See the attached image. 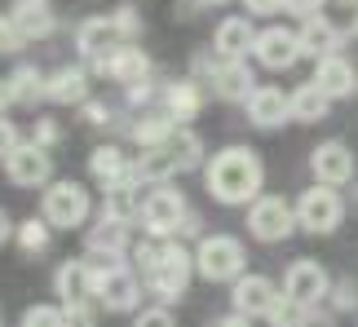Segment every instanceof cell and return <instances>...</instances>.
I'll use <instances>...</instances> for the list:
<instances>
[{
  "label": "cell",
  "mask_w": 358,
  "mask_h": 327,
  "mask_svg": "<svg viewBox=\"0 0 358 327\" xmlns=\"http://www.w3.org/2000/svg\"><path fill=\"white\" fill-rule=\"evenodd\" d=\"M327 111H332V93H323L314 80L292 93V119H301V124H319Z\"/></svg>",
  "instance_id": "83f0119b"
},
{
  "label": "cell",
  "mask_w": 358,
  "mask_h": 327,
  "mask_svg": "<svg viewBox=\"0 0 358 327\" xmlns=\"http://www.w3.org/2000/svg\"><path fill=\"white\" fill-rule=\"evenodd\" d=\"M5 173L13 186H45L53 164H49V151L40 142H18L13 151L5 155Z\"/></svg>",
  "instance_id": "8fae6325"
},
{
  "label": "cell",
  "mask_w": 358,
  "mask_h": 327,
  "mask_svg": "<svg viewBox=\"0 0 358 327\" xmlns=\"http://www.w3.org/2000/svg\"><path fill=\"white\" fill-rule=\"evenodd\" d=\"M314 85H319L323 93H332L336 98H350V93L358 89V71L350 58H341V53H327V58H319V66H314Z\"/></svg>",
  "instance_id": "44dd1931"
},
{
  "label": "cell",
  "mask_w": 358,
  "mask_h": 327,
  "mask_svg": "<svg viewBox=\"0 0 358 327\" xmlns=\"http://www.w3.org/2000/svg\"><path fill=\"white\" fill-rule=\"evenodd\" d=\"M213 45H217L222 58H248L252 45H257V31H252V22H248V18H226V22H217Z\"/></svg>",
  "instance_id": "cb8c5ba5"
},
{
  "label": "cell",
  "mask_w": 358,
  "mask_h": 327,
  "mask_svg": "<svg viewBox=\"0 0 358 327\" xmlns=\"http://www.w3.org/2000/svg\"><path fill=\"white\" fill-rule=\"evenodd\" d=\"M13 239H18V248L22 252H45L49 248V221H45V217H40V221H22L18 230H13Z\"/></svg>",
  "instance_id": "4dcf8cb0"
},
{
  "label": "cell",
  "mask_w": 358,
  "mask_h": 327,
  "mask_svg": "<svg viewBox=\"0 0 358 327\" xmlns=\"http://www.w3.org/2000/svg\"><path fill=\"white\" fill-rule=\"evenodd\" d=\"M213 89L222 93L226 102H248V98H252V89H257L252 66H248L243 58H222V62L213 66Z\"/></svg>",
  "instance_id": "d6986e66"
},
{
  "label": "cell",
  "mask_w": 358,
  "mask_h": 327,
  "mask_svg": "<svg viewBox=\"0 0 358 327\" xmlns=\"http://www.w3.org/2000/svg\"><path fill=\"white\" fill-rule=\"evenodd\" d=\"M13 230H18V226H13V221H9V212L0 208V243H9V235H13Z\"/></svg>",
  "instance_id": "7bdbcfd3"
},
{
  "label": "cell",
  "mask_w": 358,
  "mask_h": 327,
  "mask_svg": "<svg viewBox=\"0 0 358 327\" xmlns=\"http://www.w3.org/2000/svg\"><path fill=\"white\" fill-rule=\"evenodd\" d=\"M137 221L150 239H173V235H186V221H190V208L186 199L177 195L173 186H155L150 195L142 199V212H137Z\"/></svg>",
  "instance_id": "277c9868"
},
{
  "label": "cell",
  "mask_w": 358,
  "mask_h": 327,
  "mask_svg": "<svg viewBox=\"0 0 358 327\" xmlns=\"http://www.w3.org/2000/svg\"><path fill=\"white\" fill-rule=\"evenodd\" d=\"M85 119L89 124H111V106L106 102H85Z\"/></svg>",
  "instance_id": "ab89813d"
},
{
  "label": "cell",
  "mask_w": 358,
  "mask_h": 327,
  "mask_svg": "<svg viewBox=\"0 0 358 327\" xmlns=\"http://www.w3.org/2000/svg\"><path fill=\"white\" fill-rule=\"evenodd\" d=\"M319 9H323V0H283V13H292V18H319Z\"/></svg>",
  "instance_id": "8d00e7d4"
},
{
  "label": "cell",
  "mask_w": 358,
  "mask_h": 327,
  "mask_svg": "<svg viewBox=\"0 0 358 327\" xmlns=\"http://www.w3.org/2000/svg\"><path fill=\"white\" fill-rule=\"evenodd\" d=\"M345 221V203H341L336 186H310L306 195L296 199V226L310 230V235H332V230Z\"/></svg>",
  "instance_id": "52a82bcc"
},
{
  "label": "cell",
  "mask_w": 358,
  "mask_h": 327,
  "mask_svg": "<svg viewBox=\"0 0 358 327\" xmlns=\"http://www.w3.org/2000/svg\"><path fill=\"white\" fill-rule=\"evenodd\" d=\"M354 301H358V296H354V283H341V288H336V305H341V310H350Z\"/></svg>",
  "instance_id": "b9f144b4"
},
{
  "label": "cell",
  "mask_w": 358,
  "mask_h": 327,
  "mask_svg": "<svg viewBox=\"0 0 358 327\" xmlns=\"http://www.w3.org/2000/svg\"><path fill=\"white\" fill-rule=\"evenodd\" d=\"M62 314H66V323H93V319H98V310H93L89 301H85V296H76V301H62Z\"/></svg>",
  "instance_id": "1f68e13d"
},
{
  "label": "cell",
  "mask_w": 358,
  "mask_h": 327,
  "mask_svg": "<svg viewBox=\"0 0 358 327\" xmlns=\"http://www.w3.org/2000/svg\"><path fill=\"white\" fill-rule=\"evenodd\" d=\"M137 323L142 327H173V305H155V310H137Z\"/></svg>",
  "instance_id": "836d02e7"
},
{
  "label": "cell",
  "mask_w": 358,
  "mask_h": 327,
  "mask_svg": "<svg viewBox=\"0 0 358 327\" xmlns=\"http://www.w3.org/2000/svg\"><path fill=\"white\" fill-rule=\"evenodd\" d=\"M111 18H115V27L124 31V40H137V36H142V18H137V9H115Z\"/></svg>",
  "instance_id": "e575fe53"
},
{
  "label": "cell",
  "mask_w": 358,
  "mask_h": 327,
  "mask_svg": "<svg viewBox=\"0 0 358 327\" xmlns=\"http://www.w3.org/2000/svg\"><path fill=\"white\" fill-rule=\"evenodd\" d=\"M58 124H53V119H36V142L40 146H53V142H58Z\"/></svg>",
  "instance_id": "60d3db41"
},
{
  "label": "cell",
  "mask_w": 358,
  "mask_h": 327,
  "mask_svg": "<svg viewBox=\"0 0 358 327\" xmlns=\"http://www.w3.org/2000/svg\"><path fill=\"white\" fill-rule=\"evenodd\" d=\"M102 71L111 75V80H120V85H137V80H150V58L129 40V45H120L111 58H106Z\"/></svg>",
  "instance_id": "d4e9b609"
},
{
  "label": "cell",
  "mask_w": 358,
  "mask_h": 327,
  "mask_svg": "<svg viewBox=\"0 0 358 327\" xmlns=\"http://www.w3.org/2000/svg\"><path fill=\"white\" fill-rule=\"evenodd\" d=\"M9 102H13V93H9V80H0V115L9 111Z\"/></svg>",
  "instance_id": "ee69618b"
},
{
  "label": "cell",
  "mask_w": 358,
  "mask_h": 327,
  "mask_svg": "<svg viewBox=\"0 0 358 327\" xmlns=\"http://www.w3.org/2000/svg\"><path fill=\"white\" fill-rule=\"evenodd\" d=\"M354 40H358V13H354Z\"/></svg>",
  "instance_id": "bcb514c9"
},
{
  "label": "cell",
  "mask_w": 358,
  "mask_h": 327,
  "mask_svg": "<svg viewBox=\"0 0 358 327\" xmlns=\"http://www.w3.org/2000/svg\"><path fill=\"white\" fill-rule=\"evenodd\" d=\"M9 22H13V31L22 40H45V36H53V27H58L49 0H13Z\"/></svg>",
  "instance_id": "ac0fdd59"
},
{
  "label": "cell",
  "mask_w": 358,
  "mask_h": 327,
  "mask_svg": "<svg viewBox=\"0 0 358 327\" xmlns=\"http://www.w3.org/2000/svg\"><path fill=\"white\" fill-rule=\"evenodd\" d=\"M199 159H203V146H199L195 133H190V129H173L164 142L142 146V159H137L133 168H137V177H142V186H159V182H169L173 173L195 168Z\"/></svg>",
  "instance_id": "7a4b0ae2"
},
{
  "label": "cell",
  "mask_w": 358,
  "mask_h": 327,
  "mask_svg": "<svg viewBox=\"0 0 358 327\" xmlns=\"http://www.w3.org/2000/svg\"><path fill=\"white\" fill-rule=\"evenodd\" d=\"M177 129V119L169 115V111H150V115H142V119H137V124H133V142L137 146H155V142H164V138H169V133Z\"/></svg>",
  "instance_id": "f546056e"
},
{
  "label": "cell",
  "mask_w": 358,
  "mask_h": 327,
  "mask_svg": "<svg viewBox=\"0 0 358 327\" xmlns=\"http://www.w3.org/2000/svg\"><path fill=\"white\" fill-rule=\"evenodd\" d=\"M208 195L217 203H252L261 195V182H266V168L261 159L248 151V146H226L208 159Z\"/></svg>",
  "instance_id": "6da1fadb"
},
{
  "label": "cell",
  "mask_w": 358,
  "mask_h": 327,
  "mask_svg": "<svg viewBox=\"0 0 358 327\" xmlns=\"http://www.w3.org/2000/svg\"><path fill=\"white\" fill-rule=\"evenodd\" d=\"M243 266H248V252H243V243L230 239V235H208L195 248V270L208 283H235L243 275Z\"/></svg>",
  "instance_id": "5b68a950"
},
{
  "label": "cell",
  "mask_w": 358,
  "mask_h": 327,
  "mask_svg": "<svg viewBox=\"0 0 358 327\" xmlns=\"http://www.w3.org/2000/svg\"><path fill=\"white\" fill-rule=\"evenodd\" d=\"M248 13H257V18H270V13H283V0H243Z\"/></svg>",
  "instance_id": "f35d334b"
},
{
  "label": "cell",
  "mask_w": 358,
  "mask_h": 327,
  "mask_svg": "<svg viewBox=\"0 0 358 327\" xmlns=\"http://www.w3.org/2000/svg\"><path fill=\"white\" fill-rule=\"evenodd\" d=\"M22 323L27 327H40V323H66V314H62V310H53V305H31V310H27V314H22Z\"/></svg>",
  "instance_id": "d6a6232c"
},
{
  "label": "cell",
  "mask_w": 358,
  "mask_h": 327,
  "mask_svg": "<svg viewBox=\"0 0 358 327\" xmlns=\"http://www.w3.org/2000/svg\"><path fill=\"white\" fill-rule=\"evenodd\" d=\"M252 58L261 66H270V71H287V66L301 58V40H296V31H287V27H266L252 45Z\"/></svg>",
  "instance_id": "5bb4252c"
},
{
  "label": "cell",
  "mask_w": 358,
  "mask_h": 327,
  "mask_svg": "<svg viewBox=\"0 0 358 327\" xmlns=\"http://www.w3.org/2000/svg\"><path fill=\"white\" fill-rule=\"evenodd\" d=\"M76 45H80V53H85V58L102 71L106 58H111L120 45H129V40H124V31L115 27V18H89V22H80Z\"/></svg>",
  "instance_id": "30bf717a"
},
{
  "label": "cell",
  "mask_w": 358,
  "mask_h": 327,
  "mask_svg": "<svg viewBox=\"0 0 358 327\" xmlns=\"http://www.w3.org/2000/svg\"><path fill=\"white\" fill-rule=\"evenodd\" d=\"M40 217L53 226V230H76L89 221V190L76 186V182H58L45 190L40 199Z\"/></svg>",
  "instance_id": "ba28073f"
},
{
  "label": "cell",
  "mask_w": 358,
  "mask_h": 327,
  "mask_svg": "<svg viewBox=\"0 0 358 327\" xmlns=\"http://www.w3.org/2000/svg\"><path fill=\"white\" fill-rule=\"evenodd\" d=\"M310 173H314V182H323V186H345L354 177V151L345 142H319L314 155H310Z\"/></svg>",
  "instance_id": "9a60e30c"
},
{
  "label": "cell",
  "mask_w": 358,
  "mask_h": 327,
  "mask_svg": "<svg viewBox=\"0 0 358 327\" xmlns=\"http://www.w3.org/2000/svg\"><path fill=\"white\" fill-rule=\"evenodd\" d=\"M345 5H358V0H345Z\"/></svg>",
  "instance_id": "7dc6e473"
},
{
  "label": "cell",
  "mask_w": 358,
  "mask_h": 327,
  "mask_svg": "<svg viewBox=\"0 0 358 327\" xmlns=\"http://www.w3.org/2000/svg\"><path fill=\"white\" fill-rule=\"evenodd\" d=\"M9 93L18 106H36L40 98H49V75H40V66H18V71L9 75Z\"/></svg>",
  "instance_id": "f1b7e54d"
},
{
  "label": "cell",
  "mask_w": 358,
  "mask_h": 327,
  "mask_svg": "<svg viewBox=\"0 0 358 327\" xmlns=\"http://www.w3.org/2000/svg\"><path fill=\"white\" fill-rule=\"evenodd\" d=\"M199 5H208V9H222V5H230V0H199Z\"/></svg>",
  "instance_id": "f6af8a7d"
},
{
  "label": "cell",
  "mask_w": 358,
  "mask_h": 327,
  "mask_svg": "<svg viewBox=\"0 0 358 327\" xmlns=\"http://www.w3.org/2000/svg\"><path fill=\"white\" fill-rule=\"evenodd\" d=\"M283 292L296 296V301H306V305H319L323 296L332 292V279H327V270L319 261H292L287 275H283Z\"/></svg>",
  "instance_id": "2e32d148"
},
{
  "label": "cell",
  "mask_w": 358,
  "mask_h": 327,
  "mask_svg": "<svg viewBox=\"0 0 358 327\" xmlns=\"http://www.w3.org/2000/svg\"><path fill=\"white\" fill-rule=\"evenodd\" d=\"M18 142H22V138H18V124L0 115V164H5V155H9V151H13Z\"/></svg>",
  "instance_id": "74e56055"
},
{
  "label": "cell",
  "mask_w": 358,
  "mask_h": 327,
  "mask_svg": "<svg viewBox=\"0 0 358 327\" xmlns=\"http://www.w3.org/2000/svg\"><path fill=\"white\" fill-rule=\"evenodd\" d=\"M296 40H301V58H314V62H319V58H327V53H341V40H345V36H341L336 22H327L323 13H319V18H306V22H301Z\"/></svg>",
  "instance_id": "ffe728a7"
},
{
  "label": "cell",
  "mask_w": 358,
  "mask_h": 327,
  "mask_svg": "<svg viewBox=\"0 0 358 327\" xmlns=\"http://www.w3.org/2000/svg\"><path fill=\"white\" fill-rule=\"evenodd\" d=\"M248 230L261 243H279L296 230V208L279 195H257L252 208H248Z\"/></svg>",
  "instance_id": "9c48e42d"
},
{
  "label": "cell",
  "mask_w": 358,
  "mask_h": 327,
  "mask_svg": "<svg viewBox=\"0 0 358 327\" xmlns=\"http://www.w3.org/2000/svg\"><path fill=\"white\" fill-rule=\"evenodd\" d=\"M27 45V40L13 31V22H9V13H0V53H18Z\"/></svg>",
  "instance_id": "d590c367"
},
{
  "label": "cell",
  "mask_w": 358,
  "mask_h": 327,
  "mask_svg": "<svg viewBox=\"0 0 358 327\" xmlns=\"http://www.w3.org/2000/svg\"><path fill=\"white\" fill-rule=\"evenodd\" d=\"M248 106V124L252 129H283L287 119H292V93H283V89H252V98L243 102Z\"/></svg>",
  "instance_id": "4fadbf2b"
},
{
  "label": "cell",
  "mask_w": 358,
  "mask_h": 327,
  "mask_svg": "<svg viewBox=\"0 0 358 327\" xmlns=\"http://www.w3.org/2000/svg\"><path fill=\"white\" fill-rule=\"evenodd\" d=\"M93 296L115 310V314H129V310H137V301H142V283H137V275L129 266L120 261H106V266H93Z\"/></svg>",
  "instance_id": "8992f818"
},
{
  "label": "cell",
  "mask_w": 358,
  "mask_h": 327,
  "mask_svg": "<svg viewBox=\"0 0 358 327\" xmlns=\"http://www.w3.org/2000/svg\"><path fill=\"white\" fill-rule=\"evenodd\" d=\"M190 256L182 243H173V239H164L159 243V252H155V266L146 270V288H150V296L155 301H164V305H177L186 296V283H190Z\"/></svg>",
  "instance_id": "3957f363"
},
{
  "label": "cell",
  "mask_w": 358,
  "mask_h": 327,
  "mask_svg": "<svg viewBox=\"0 0 358 327\" xmlns=\"http://www.w3.org/2000/svg\"><path fill=\"white\" fill-rule=\"evenodd\" d=\"M53 292H58L62 301L93 296V266H89V261H62L58 275H53Z\"/></svg>",
  "instance_id": "484cf974"
},
{
  "label": "cell",
  "mask_w": 358,
  "mask_h": 327,
  "mask_svg": "<svg viewBox=\"0 0 358 327\" xmlns=\"http://www.w3.org/2000/svg\"><path fill=\"white\" fill-rule=\"evenodd\" d=\"M85 248H89V256H106V261L124 256V252H129V221H120V217H106V212H102V221L89 226Z\"/></svg>",
  "instance_id": "e0dca14e"
},
{
  "label": "cell",
  "mask_w": 358,
  "mask_h": 327,
  "mask_svg": "<svg viewBox=\"0 0 358 327\" xmlns=\"http://www.w3.org/2000/svg\"><path fill=\"white\" fill-rule=\"evenodd\" d=\"M89 173L98 177L102 186H115V182H142L137 168L129 164V155L120 151V146H98V151L89 155Z\"/></svg>",
  "instance_id": "7402d4cb"
},
{
  "label": "cell",
  "mask_w": 358,
  "mask_h": 327,
  "mask_svg": "<svg viewBox=\"0 0 358 327\" xmlns=\"http://www.w3.org/2000/svg\"><path fill=\"white\" fill-rule=\"evenodd\" d=\"M199 89L195 80H173V85H164V111H169L177 124H186V119L199 115Z\"/></svg>",
  "instance_id": "4316f807"
},
{
  "label": "cell",
  "mask_w": 358,
  "mask_h": 327,
  "mask_svg": "<svg viewBox=\"0 0 358 327\" xmlns=\"http://www.w3.org/2000/svg\"><path fill=\"white\" fill-rule=\"evenodd\" d=\"M230 296H235V314L239 319H261V314L274 310V301L283 296V288H274L266 275H239Z\"/></svg>",
  "instance_id": "7c38bea8"
},
{
  "label": "cell",
  "mask_w": 358,
  "mask_h": 327,
  "mask_svg": "<svg viewBox=\"0 0 358 327\" xmlns=\"http://www.w3.org/2000/svg\"><path fill=\"white\" fill-rule=\"evenodd\" d=\"M49 102L58 106H85L89 102V71L85 66H62L49 75Z\"/></svg>",
  "instance_id": "603a6c76"
}]
</instances>
